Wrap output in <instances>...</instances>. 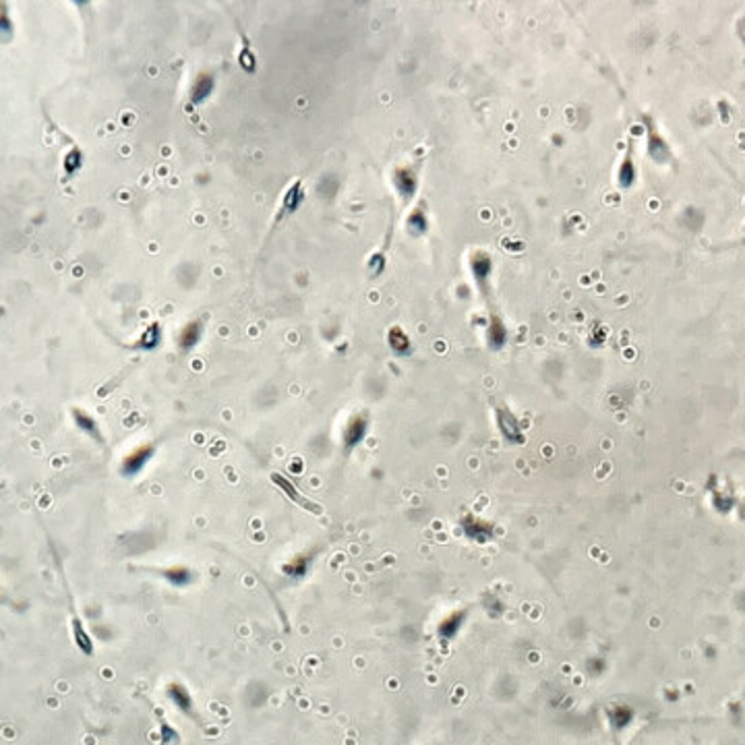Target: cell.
Returning a JSON list of instances; mask_svg holds the SVG:
<instances>
[{"label": "cell", "instance_id": "cell-1", "mask_svg": "<svg viewBox=\"0 0 745 745\" xmlns=\"http://www.w3.org/2000/svg\"><path fill=\"white\" fill-rule=\"evenodd\" d=\"M269 481L294 503V505H298L300 510H304V512H309V514H313V516H321L323 514V505H319V503H315L313 499H309L302 491H298L294 485H292V481H288L284 474H280V472H271L269 474Z\"/></svg>", "mask_w": 745, "mask_h": 745}, {"label": "cell", "instance_id": "cell-2", "mask_svg": "<svg viewBox=\"0 0 745 745\" xmlns=\"http://www.w3.org/2000/svg\"><path fill=\"white\" fill-rule=\"evenodd\" d=\"M155 454V447L151 443H145V445H139L137 449H133L120 464V474L124 478H133L137 476L139 472L145 470V466L149 464V460L153 458Z\"/></svg>", "mask_w": 745, "mask_h": 745}, {"label": "cell", "instance_id": "cell-3", "mask_svg": "<svg viewBox=\"0 0 745 745\" xmlns=\"http://www.w3.org/2000/svg\"><path fill=\"white\" fill-rule=\"evenodd\" d=\"M313 563H315V551H302L298 555H294L292 559H288L284 565H282V574L288 578V580H302L311 574L313 570Z\"/></svg>", "mask_w": 745, "mask_h": 745}, {"label": "cell", "instance_id": "cell-4", "mask_svg": "<svg viewBox=\"0 0 745 745\" xmlns=\"http://www.w3.org/2000/svg\"><path fill=\"white\" fill-rule=\"evenodd\" d=\"M213 89H215V77H213L211 72H201V75L195 79L193 87H191V93H188L191 104H193V106H199V104L207 101V99L211 97Z\"/></svg>", "mask_w": 745, "mask_h": 745}, {"label": "cell", "instance_id": "cell-5", "mask_svg": "<svg viewBox=\"0 0 745 745\" xmlns=\"http://www.w3.org/2000/svg\"><path fill=\"white\" fill-rule=\"evenodd\" d=\"M201 336H203V319L188 321V323L180 329V333H178V346H180V350L191 352V350L201 342Z\"/></svg>", "mask_w": 745, "mask_h": 745}, {"label": "cell", "instance_id": "cell-6", "mask_svg": "<svg viewBox=\"0 0 745 745\" xmlns=\"http://www.w3.org/2000/svg\"><path fill=\"white\" fill-rule=\"evenodd\" d=\"M72 420H75V425H77L85 435H89V437L95 439L97 443H104V435H101V431H99V425H97V420H95L87 410H83V408H72Z\"/></svg>", "mask_w": 745, "mask_h": 745}, {"label": "cell", "instance_id": "cell-7", "mask_svg": "<svg viewBox=\"0 0 745 745\" xmlns=\"http://www.w3.org/2000/svg\"><path fill=\"white\" fill-rule=\"evenodd\" d=\"M302 199H304V191H302V184L298 180L286 191V195L282 199V207H280V217H288V215L296 213L298 207L302 205Z\"/></svg>", "mask_w": 745, "mask_h": 745}, {"label": "cell", "instance_id": "cell-8", "mask_svg": "<svg viewBox=\"0 0 745 745\" xmlns=\"http://www.w3.org/2000/svg\"><path fill=\"white\" fill-rule=\"evenodd\" d=\"M164 580L176 588H186L195 582V574L186 568V565H172V568H166L162 572Z\"/></svg>", "mask_w": 745, "mask_h": 745}, {"label": "cell", "instance_id": "cell-9", "mask_svg": "<svg viewBox=\"0 0 745 745\" xmlns=\"http://www.w3.org/2000/svg\"><path fill=\"white\" fill-rule=\"evenodd\" d=\"M162 342V325L157 321L149 323L145 327V331L139 336V340L133 344L135 350H155Z\"/></svg>", "mask_w": 745, "mask_h": 745}, {"label": "cell", "instance_id": "cell-10", "mask_svg": "<svg viewBox=\"0 0 745 745\" xmlns=\"http://www.w3.org/2000/svg\"><path fill=\"white\" fill-rule=\"evenodd\" d=\"M168 698H170L184 715H191V713H193V698H191L188 690H186L182 684H170V686H168Z\"/></svg>", "mask_w": 745, "mask_h": 745}, {"label": "cell", "instance_id": "cell-11", "mask_svg": "<svg viewBox=\"0 0 745 745\" xmlns=\"http://www.w3.org/2000/svg\"><path fill=\"white\" fill-rule=\"evenodd\" d=\"M365 433H367V420H365L362 416L352 418V420L348 423V427H346V433H344V445H346L348 449H352L356 443L362 441Z\"/></svg>", "mask_w": 745, "mask_h": 745}, {"label": "cell", "instance_id": "cell-12", "mask_svg": "<svg viewBox=\"0 0 745 745\" xmlns=\"http://www.w3.org/2000/svg\"><path fill=\"white\" fill-rule=\"evenodd\" d=\"M72 638H75V644H77V648L83 652V655H87V657H91L93 655V640H91V636L85 632V628H83V623H81V619H72Z\"/></svg>", "mask_w": 745, "mask_h": 745}, {"label": "cell", "instance_id": "cell-13", "mask_svg": "<svg viewBox=\"0 0 745 745\" xmlns=\"http://www.w3.org/2000/svg\"><path fill=\"white\" fill-rule=\"evenodd\" d=\"M238 64L244 72H255L257 70V58L255 52L251 50V43L246 39V35H242V50L238 54Z\"/></svg>", "mask_w": 745, "mask_h": 745}, {"label": "cell", "instance_id": "cell-14", "mask_svg": "<svg viewBox=\"0 0 745 745\" xmlns=\"http://www.w3.org/2000/svg\"><path fill=\"white\" fill-rule=\"evenodd\" d=\"M81 166H83V153H81L79 147H72V149L64 155V172H66V176L77 174V172L81 170Z\"/></svg>", "mask_w": 745, "mask_h": 745}]
</instances>
